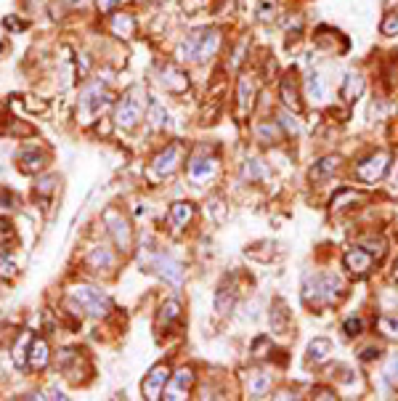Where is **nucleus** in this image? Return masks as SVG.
Here are the masks:
<instances>
[{"instance_id":"obj_35","label":"nucleus","mask_w":398,"mask_h":401,"mask_svg":"<svg viewBox=\"0 0 398 401\" xmlns=\"http://www.w3.org/2000/svg\"><path fill=\"white\" fill-rule=\"evenodd\" d=\"M380 30H383V35H388V38H390V35H398V14L385 16L383 27H380Z\"/></svg>"},{"instance_id":"obj_8","label":"nucleus","mask_w":398,"mask_h":401,"mask_svg":"<svg viewBox=\"0 0 398 401\" xmlns=\"http://www.w3.org/2000/svg\"><path fill=\"white\" fill-rule=\"evenodd\" d=\"M181 154H183V147H181V144L165 147V152H160V154L154 157V163H151V176H157V179L173 176L178 170V165H181Z\"/></svg>"},{"instance_id":"obj_34","label":"nucleus","mask_w":398,"mask_h":401,"mask_svg":"<svg viewBox=\"0 0 398 401\" xmlns=\"http://www.w3.org/2000/svg\"><path fill=\"white\" fill-rule=\"evenodd\" d=\"M385 377L390 386H398V357H390L385 364Z\"/></svg>"},{"instance_id":"obj_38","label":"nucleus","mask_w":398,"mask_h":401,"mask_svg":"<svg viewBox=\"0 0 398 401\" xmlns=\"http://www.w3.org/2000/svg\"><path fill=\"white\" fill-rule=\"evenodd\" d=\"M342 329H345V335H348V338H356V335H361L364 322H361V319H348V322L342 325Z\"/></svg>"},{"instance_id":"obj_10","label":"nucleus","mask_w":398,"mask_h":401,"mask_svg":"<svg viewBox=\"0 0 398 401\" xmlns=\"http://www.w3.org/2000/svg\"><path fill=\"white\" fill-rule=\"evenodd\" d=\"M167 380H170V370H167V364H157V367L147 375L144 386H141V391H144V399H149V401L163 399Z\"/></svg>"},{"instance_id":"obj_27","label":"nucleus","mask_w":398,"mask_h":401,"mask_svg":"<svg viewBox=\"0 0 398 401\" xmlns=\"http://www.w3.org/2000/svg\"><path fill=\"white\" fill-rule=\"evenodd\" d=\"M88 266L93 268H112L115 266V258H112V253L106 250V247H93V253L88 255Z\"/></svg>"},{"instance_id":"obj_14","label":"nucleus","mask_w":398,"mask_h":401,"mask_svg":"<svg viewBox=\"0 0 398 401\" xmlns=\"http://www.w3.org/2000/svg\"><path fill=\"white\" fill-rule=\"evenodd\" d=\"M364 93V77L358 72H348L345 74V80H342V88H340V96L351 104V101H356L358 96Z\"/></svg>"},{"instance_id":"obj_22","label":"nucleus","mask_w":398,"mask_h":401,"mask_svg":"<svg viewBox=\"0 0 398 401\" xmlns=\"http://www.w3.org/2000/svg\"><path fill=\"white\" fill-rule=\"evenodd\" d=\"M252 96H255V83H252V77L242 74L239 77V112L242 115L252 106Z\"/></svg>"},{"instance_id":"obj_24","label":"nucleus","mask_w":398,"mask_h":401,"mask_svg":"<svg viewBox=\"0 0 398 401\" xmlns=\"http://www.w3.org/2000/svg\"><path fill=\"white\" fill-rule=\"evenodd\" d=\"M45 165V157L40 154V152H22L19 154V167L24 170V173H38V170H43Z\"/></svg>"},{"instance_id":"obj_40","label":"nucleus","mask_w":398,"mask_h":401,"mask_svg":"<svg viewBox=\"0 0 398 401\" xmlns=\"http://www.w3.org/2000/svg\"><path fill=\"white\" fill-rule=\"evenodd\" d=\"M38 189H40V192H53V189H56V176H48V179H43L40 181V183H38Z\"/></svg>"},{"instance_id":"obj_21","label":"nucleus","mask_w":398,"mask_h":401,"mask_svg":"<svg viewBox=\"0 0 398 401\" xmlns=\"http://www.w3.org/2000/svg\"><path fill=\"white\" fill-rule=\"evenodd\" d=\"M268 388H271V375H265V372H252L250 380H247V393H250L252 399L265 396Z\"/></svg>"},{"instance_id":"obj_16","label":"nucleus","mask_w":398,"mask_h":401,"mask_svg":"<svg viewBox=\"0 0 398 401\" xmlns=\"http://www.w3.org/2000/svg\"><path fill=\"white\" fill-rule=\"evenodd\" d=\"M281 101L284 106H290L292 112H300V93H297V85H295V77L287 74L281 80Z\"/></svg>"},{"instance_id":"obj_13","label":"nucleus","mask_w":398,"mask_h":401,"mask_svg":"<svg viewBox=\"0 0 398 401\" xmlns=\"http://www.w3.org/2000/svg\"><path fill=\"white\" fill-rule=\"evenodd\" d=\"M160 83H163L170 93H183V90L189 88V74L183 72V69H178L176 64H165Z\"/></svg>"},{"instance_id":"obj_3","label":"nucleus","mask_w":398,"mask_h":401,"mask_svg":"<svg viewBox=\"0 0 398 401\" xmlns=\"http://www.w3.org/2000/svg\"><path fill=\"white\" fill-rule=\"evenodd\" d=\"M72 300L83 309V311H88L90 316H96V319H103V316H109V311H112V300L103 295L101 290L88 287V284L74 287Z\"/></svg>"},{"instance_id":"obj_11","label":"nucleus","mask_w":398,"mask_h":401,"mask_svg":"<svg viewBox=\"0 0 398 401\" xmlns=\"http://www.w3.org/2000/svg\"><path fill=\"white\" fill-rule=\"evenodd\" d=\"M147 268H154L160 277H165L170 284H181V279H183V268H181V263H176L173 258H167V255H151V258H147V263H144Z\"/></svg>"},{"instance_id":"obj_18","label":"nucleus","mask_w":398,"mask_h":401,"mask_svg":"<svg viewBox=\"0 0 398 401\" xmlns=\"http://www.w3.org/2000/svg\"><path fill=\"white\" fill-rule=\"evenodd\" d=\"M306 96H308L310 104H322V101H324L326 90L319 72H308V77H306Z\"/></svg>"},{"instance_id":"obj_26","label":"nucleus","mask_w":398,"mask_h":401,"mask_svg":"<svg viewBox=\"0 0 398 401\" xmlns=\"http://www.w3.org/2000/svg\"><path fill=\"white\" fill-rule=\"evenodd\" d=\"M112 30H115V35H119V38H133L135 22H133L131 14H117L112 19Z\"/></svg>"},{"instance_id":"obj_23","label":"nucleus","mask_w":398,"mask_h":401,"mask_svg":"<svg viewBox=\"0 0 398 401\" xmlns=\"http://www.w3.org/2000/svg\"><path fill=\"white\" fill-rule=\"evenodd\" d=\"M45 364H48V343L43 338H38V341L30 343V367L43 370Z\"/></svg>"},{"instance_id":"obj_33","label":"nucleus","mask_w":398,"mask_h":401,"mask_svg":"<svg viewBox=\"0 0 398 401\" xmlns=\"http://www.w3.org/2000/svg\"><path fill=\"white\" fill-rule=\"evenodd\" d=\"M265 170H263V163L260 160H247V165H244V179H250V181H255V179H260L263 176Z\"/></svg>"},{"instance_id":"obj_30","label":"nucleus","mask_w":398,"mask_h":401,"mask_svg":"<svg viewBox=\"0 0 398 401\" xmlns=\"http://www.w3.org/2000/svg\"><path fill=\"white\" fill-rule=\"evenodd\" d=\"M149 122L154 128H165L167 125V112H165V106L160 101H149Z\"/></svg>"},{"instance_id":"obj_4","label":"nucleus","mask_w":398,"mask_h":401,"mask_svg":"<svg viewBox=\"0 0 398 401\" xmlns=\"http://www.w3.org/2000/svg\"><path fill=\"white\" fill-rule=\"evenodd\" d=\"M109 104H112V93L103 88L101 83H93L80 96V117L83 122H93L103 109H109Z\"/></svg>"},{"instance_id":"obj_36","label":"nucleus","mask_w":398,"mask_h":401,"mask_svg":"<svg viewBox=\"0 0 398 401\" xmlns=\"http://www.w3.org/2000/svg\"><path fill=\"white\" fill-rule=\"evenodd\" d=\"M258 136H265L268 141H276L281 136L279 125H271V122H263V125H258Z\"/></svg>"},{"instance_id":"obj_20","label":"nucleus","mask_w":398,"mask_h":401,"mask_svg":"<svg viewBox=\"0 0 398 401\" xmlns=\"http://www.w3.org/2000/svg\"><path fill=\"white\" fill-rule=\"evenodd\" d=\"M215 173V163L213 160H205V157H194L192 163H189V176H192V181H207L210 176Z\"/></svg>"},{"instance_id":"obj_32","label":"nucleus","mask_w":398,"mask_h":401,"mask_svg":"<svg viewBox=\"0 0 398 401\" xmlns=\"http://www.w3.org/2000/svg\"><path fill=\"white\" fill-rule=\"evenodd\" d=\"M377 327L383 329L388 338H398V319L396 316H383V319L377 322Z\"/></svg>"},{"instance_id":"obj_15","label":"nucleus","mask_w":398,"mask_h":401,"mask_svg":"<svg viewBox=\"0 0 398 401\" xmlns=\"http://www.w3.org/2000/svg\"><path fill=\"white\" fill-rule=\"evenodd\" d=\"M338 167H340V157H338V154H326V157H322L319 163L310 167V181L326 179V176H332Z\"/></svg>"},{"instance_id":"obj_29","label":"nucleus","mask_w":398,"mask_h":401,"mask_svg":"<svg viewBox=\"0 0 398 401\" xmlns=\"http://www.w3.org/2000/svg\"><path fill=\"white\" fill-rule=\"evenodd\" d=\"M287 322H290V313H287L284 303L279 300V303L274 306V311H271V327H274V332L284 335V332H287Z\"/></svg>"},{"instance_id":"obj_2","label":"nucleus","mask_w":398,"mask_h":401,"mask_svg":"<svg viewBox=\"0 0 398 401\" xmlns=\"http://www.w3.org/2000/svg\"><path fill=\"white\" fill-rule=\"evenodd\" d=\"M221 48V32L218 30H194L178 48V59L183 61H205L210 56H215Z\"/></svg>"},{"instance_id":"obj_12","label":"nucleus","mask_w":398,"mask_h":401,"mask_svg":"<svg viewBox=\"0 0 398 401\" xmlns=\"http://www.w3.org/2000/svg\"><path fill=\"white\" fill-rule=\"evenodd\" d=\"M345 266L351 268V274H356V277H364L369 268H372V253H369L364 245L351 247V250L345 253Z\"/></svg>"},{"instance_id":"obj_17","label":"nucleus","mask_w":398,"mask_h":401,"mask_svg":"<svg viewBox=\"0 0 398 401\" xmlns=\"http://www.w3.org/2000/svg\"><path fill=\"white\" fill-rule=\"evenodd\" d=\"M332 354V343L326 338H313L308 343V361L310 364H324L326 359Z\"/></svg>"},{"instance_id":"obj_25","label":"nucleus","mask_w":398,"mask_h":401,"mask_svg":"<svg viewBox=\"0 0 398 401\" xmlns=\"http://www.w3.org/2000/svg\"><path fill=\"white\" fill-rule=\"evenodd\" d=\"M32 343V335L30 332H22L19 341L14 345V364L19 370H27V361H30V354H27V345Z\"/></svg>"},{"instance_id":"obj_41","label":"nucleus","mask_w":398,"mask_h":401,"mask_svg":"<svg viewBox=\"0 0 398 401\" xmlns=\"http://www.w3.org/2000/svg\"><path fill=\"white\" fill-rule=\"evenodd\" d=\"M313 393H316V399H335V393H332V391H326V388H316Z\"/></svg>"},{"instance_id":"obj_7","label":"nucleus","mask_w":398,"mask_h":401,"mask_svg":"<svg viewBox=\"0 0 398 401\" xmlns=\"http://www.w3.org/2000/svg\"><path fill=\"white\" fill-rule=\"evenodd\" d=\"M388 165H390V154L388 152H377L367 157L364 163L356 167V179H361L364 183H377L388 173Z\"/></svg>"},{"instance_id":"obj_9","label":"nucleus","mask_w":398,"mask_h":401,"mask_svg":"<svg viewBox=\"0 0 398 401\" xmlns=\"http://www.w3.org/2000/svg\"><path fill=\"white\" fill-rule=\"evenodd\" d=\"M194 386V372L189 367H183V370H178L176 375H170V380H167V386H165V393L163 399L167 401H181L189 396V391Z\"/></svg>"},{"instance_id":"obj_43","label":"nucleus","mask_w":398,"mask_h":401,"mask_svg":"<svg viewBox=\"0 0 398 401\" xmlns=\"http://www.w3.org/2000/svg\"><path fill=\"white\" fill-rule=\"evenodd\" d=\"M3 48H6V45H3V40H0V51H3Z\"/></svg>"},{"instance_id":"obj_37","label":"nucleus","mask_w":398,"mask_h":401,"mask_svg":"<svg viewBox=\"0 0 398 401\" xmlns=\"http://www.w3.org/2000/svg\"><path fill=\"white\" fill-rule=\"evenodd\" d=\"M128 0H96V6H99V11L101 14H112L115 8H122Z\"/></svg>"},{"instance_id":"obj_42","label":"nucleus","mask_w":398,"mask_h":401,"mask_svg":"<svg viewBox=\"0 0 398 401\" xmlns=\"http://www.w3.org/2000/svg\"><path fill=\"white\" fill-rule=\"evenodd\" d=\"M393 279L398 282V258H396V263H393Z\"/></svg>"},{"instance_id":"obj_39","label":"nucleus","mask_w":398,"mask_h":401,"mask_svg":"<svg viewBox=\"0 0 398 401\" xmlns=\"http://www.w3.org/2000/svg\"><path fill=\"white\" fill-rule=\"evenodd\" d=\"M14 237V229L6 221H0V247H6V242Z\"/></svg>"},{"instance_id":"obj_28","label":"nucleus","mask_w":398,"mask_h":401,"mask_svg":"<svg viewBox=\"0 0 398 401\" xmlns=\"http://www.w3.org/2000/svg\"><path fill=\"white\" fill-rule=\"evenodd\" d=\"M178 316H181V303H178V300H165L163 309H160L157 325H160V327H167L170 322H176Z\"/></svg>"},{"instance_id":"obj_19","label":"nucleus","mask_w":398,"mask_h":401,"mask_svg":"<svg viewBox=\"0 0 398 401\" xmlns=\"http://www.w3.org/2000/svg\"><path fill=\"white\" fill-rule=\"evenodd\" d=\"M192 218H194V205H192V202H173V205H170V221H173L176 229L189 226Z\"/></svg>"},{"instance_id":"obj_6","label":"nucleus","mask_w":398,"mask_h":401,"mask_svg":"<svg viewBox=\"0 0 398 401\" xmlns=\"http://www.w3.org/2000/svg\"><path fill=\"white\" fill-rule=\"evenodd\" d=\"M103 223H106L109 234H112V239H115L117 250L128 253V250H131V245H133V231H131V223L122 218V213H119L117 208L103 210Z\"/></svg>"},{"instance_id":"obj_5","label":"nucleus","mask_w":398,"mask_h":401,"mask_svg":"<svg viewBox=\"0 0 398 401\" xmlns=\"http://www.w3.org/2000/svg\"><path fill=\"white\" fill-rule=\"evenodd\" d=\"M144 115V93L141 88H131L115 106V122L119 128H133Z\"/></svg>"},{"instance_id":"obj_1","label":"nucleus","mask_w":398,"mask_h":401,"mask_svg":"<svg viewBox=\"0 0 398 401\" xmlns=\"http://www.w3.org/2000/svg\"><path fill=\"white\" fill-rule=\"evenodd\" d=\"M342 295V279L338 274H316L308 277L303 284V303L308 309H324L329 303H335Z\"/></svg>"},{"instance_id":"obj_31","label":"nucleus","mask_w":398,"mask_h":401,"mask_svg":"<svg viewBox=\"0 0 398 401\" xmlns=\"http://www.w3.org/2000/svg\"><path fill=\"white\" fill-rule=\"evenodd\" d=\"M0 277L3 279H14L16 277V263L11 261V255L6 247H0Z\"/></svg>"}]
</instances>
